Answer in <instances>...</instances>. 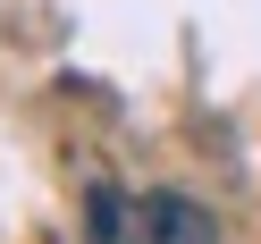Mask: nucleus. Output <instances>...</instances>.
<instances>
[{
	"label": "nucleus",
	"mask_w": 261,
	"mask_h": 244,
	"mask_svg": "<svg viewBox=\"0 0 261 244\" xmlns=\"http://www.w3.org/2000/svg\"><path fill=\"white\" fill-rule=\"evenodd\" d=\"M85 236L93 244H211L219 219L186 194H126V185H93L85 194Z\"/></svg>",
	"instance_id": "nucleus-1"
}]
</instances>
